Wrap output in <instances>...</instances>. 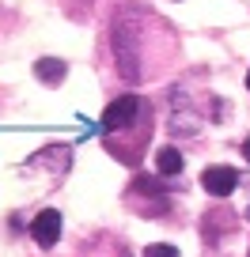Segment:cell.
<instances>
[{
  "label": "cell",
  "mask_w": 250,
  "mask_h": 257,
  "mask_svg": "<svg viewBox=\"0 0 250 257\" xmlns=\"http://www.w3.org/2000/svg\"><path fill=\"white\" fill-rule=\"evenodd\" d=\"M31 238L38 242L42 249H53L57 238H61V212L57 208H42L38 216L31 219Z\"/></svg>",
  "instance_id": "3"
},
{
  "label": "cell",
  "mask_w": 250,
  "mask_h": 257,
  "mask_svg": "<svg viewBox=\"0 0 250 257\" xmlns=\"http://www.w3.org/2000/svg\"><path fill=\"white\" fill-rule=\"evenodd\" d=\"M242 159H246V163H250V137H246V140H242Z\"/></svg>",
  "instance_id": "8"
},
{
  "label": "cell",
  "mask_w": 250,
  "mask_h": 257,
  "mask_svg": "<svg viewBox=\"0 0 250 257\" xmlns=\"http://www.w3.org/2000/svg\"><path fill=\"white\" fill-rule=\"evenodd\" d=\"M144 113H152V110H148V102L140 95H121V98H114V102L103 110V133H106V137H114V133H129V128L144 125ZM148 121H152V117H148Z\"/></svg>",
  "instance_id": "1"
},
{
  "label": "cell",
  "mask_w": 250,
  "mask_h": 257,
  "mask_svg": "<svg viewBox=\"0 0 250 257\" xmlns=\"http://www.w3.org/2000/svg\"><path fill=\"white\" fill-rule=\"evenodd\" d=\"M201 189L209 193V197H231V193L239 189V170L235 167H205Z\"/></svg>",
  "instance_id": "2"
},
{
  "label": "cell",
  "mask_w": 250,
  "mask_h": 257,
  "mask_svg": "<svg viewBox=\"0 0 250 257\" xmlns=\"http://www.w3.org/2000/svg\"><path fill=\"white\" fill-rule=\"evenodd\" d=\"M246 219H250V208H246Z\"/></svg>",
  "instance_id": "10"
},
{
  "label": "cell",
  "mask_w": 250,
  "mask_h": 257,
  "mask_svg": "<svg viewBox=\"0 0 250 257\" xmlns=\"http://www.w3.org/2000/svg\"><path fill=\"white\" fill-rule=\"evenodd\" d=\"M155 170H159L163 178L182 174V152H178V148H159V152H155Z\"/></svg>",
  "instance_id": "5"
},
{
  "label": "cell",
  "mask_w": 250,
  "mask_h": 257,
  "mask_svg": "<svg viewBox=\"0 0 250 257\" xmlns=\"http://www.w3.org/2000/svg\"><path fill=\"white\" fill-rule=\"evenodd\" d=\"M144 257H178V249L171 246V242H152V246L144 249Z\"/></svg>",
  "instance_id": "7"
},
{
  "label": "cell",
  "mask_w": 250,
  "mask_h": 257,
  "mask_svg": "<svg viewBox=\"0 0 250 257\" xmlns=\"http://www.w3.org/2000/svg\"><path fill=\"white\" fill-rule=\"evenodd\" d=\"M246 91H250V72H246Z\"/></svg>",
  "instance_id": "9"
},
{
  "label": "cell",
  "mask_w": 250,
  "mask_h": 257,
  "mask_svg": "<svg viewBox=\"0 0 250 257\" xmlns=\"http://www.w3.org/2000/svg\"><path fill=\"white\" fill-rule=\"evenodd\" d=\"M68 72V64L65 61H57V57H42L38 64H34V76H38L42 83H61Z\"/></svg>",
  "instance_id": "4"
},
{
  "label": "cell",
  "mask_w": 250,
  "mask_h": 257,
  "mask_svg": "<svg viewBox=\"0 0 250 257\" xmlns=\"http://www.w3.org/2000/svg\"><path fill=\"white\" fill-rule=\"evenodd\" d=\"M129 193H144V197H155V193H159V182H148V178H137ZM159 212H167V204H163V201H155L152 208H148V216H159Z\"/></svg>",
  "instance_id": "6"
}]
</instances>
